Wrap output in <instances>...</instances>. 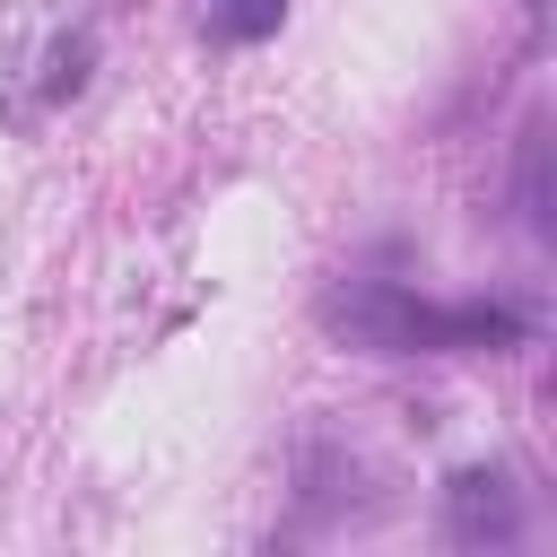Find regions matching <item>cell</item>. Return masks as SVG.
I'll list each match as a JSON object with an SVG mask.
<instances>
[{"mask_svg":"<svg viewBox=\"0 0 557 557\" xmlns=\"http://www.w3.org/2000/svg\"><path fill=\"white\" fill-rule=\"evenodd\" d=\"M278 17H287V0H209V26L226 44H261V35H278Z\"/></svg>","mask_w":557,"mask_h":557,"instance_id":"3957f363","label":"cell"},{"mask_svg":"<svg viewBox=\"0 0 557 557\" xmlns=\"http://www.w3.org/2000/svg\"><path fill=\"white\" fill-rule=\"evenodd\" d=\"M444 522H453L461 548H505V540L522 531V496H513L505 470H461V479L444 487Z\"/></svg>","mask_w":557,"mask_h":557,"instance_id":"7a4b0ae2","label":"cell"},{"mask_svg":"<svg viewBox=\"0 0 557 557\" xmlns=\"http://www.w3.org/2000/svg\"><path fill=\"white\" fill-rule=\"evenodd\" d=\"M531 9H548V0H531Z\"/></svg>","mask_w":557,"mask_h":557,"instance_id":"277c9868","label":"cell"},{"mask_svg":"<svg viewBox=\"0 0 557 557\" xmlns=\"http://www.w3.org/2000/svg\"><path fill=\"white\" fill-rule=\"evenodd\" d=\"M322 331L366 357H444V348H513L522 313L505 305H426L392 278H348L322 296Z\"/></svg>","mask_w":557,"mask_h":557,"instance_id":"6da1fadb","label":"cell"}]
</instances>
